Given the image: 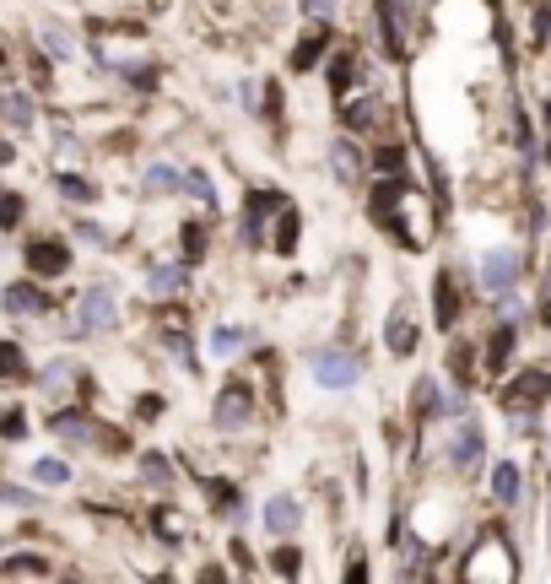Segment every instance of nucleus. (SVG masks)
<instances>
[{
    "mask_svg": "<svg viewBox=\"0 0 551 584\" xmlns=\"http://www.w3.org/2000/svg\"><path fill=\"white\" fill-rule=\"evenodd\" d=\"M60 190H65V195H76V201H87V195H92L82 179H60Z\"/></svg>",
    "mask_w": 551,
    "mask_h": 584,
    "instance_id": "39",
    "label": "nucleus"
},
{
    "mask_svg": "<svg viewBox=\"0 0 551 584\" xmlns=\"http://www.w3.org/2000/svg\"><path fill=\"white\" fill-rule=\"evenodd\" d=\"M22 222V195H0V228H17Z\"/></svg>",
    "mask_w": 551,
    "mask_h": 584,
    "instance_id": "29",
    "label": "nucleus"
},
{
    "mask_svg": "<svg viewBox=\"0 0 551 584\" xmlns=\"http://www.w3.org/2000/svg\"><path fill=\"white\" fill-rule=\"evenodd\" d=\"M179 282H184V271H179V265H168V271H152V287H157V298H168V292L179 287Z\"/></svg>",
    "mask_w": 551,
    "mask_h": 584,
    "instance_id": "28",
    "label": "nucleus"
},
{
    "mask_svg": "<svg viewBox=\"0 0 551 584\" xmlns=\"http://www.w3.org/2000/svg\"><path fill=\"white\" fill-rule=\"evenodd\" d=\"M379 11H384V49L406 55V11H400V0H379Z\"/></svg>",
    "mask_w": 551,
    "mask_h": 584,
    "instance_id": "12",
    "label": "nucleus"
},
{
    "mask_svg": "<svg viewBox=\"0 0 551 584\" xmlns=\"http://www.w3.org/2000/svg\"><path fill=\"white\" fill-rule=\"evenodd\" d=\"M287 201H281L276 190H254L249 201H244V244L249 249H260L265 244V217H271V211H281Z\"/></svg>",
    "mask_w": 551,
    "mask_h": 584,
    "instance_id": "5",
    "label": "nucleus"
},
{
    "mask_svg": "<svg viewBox=\"0 0 551 584\" xmlns=\"http://www.w3.org/2000/svg\"><path fill=\"white\" fill-rule=\"evenodd\" d=\"M389 352H400V357L416 352V330H411V309H406V303L389 314Z\"/></svg>",
    "mask_w": 551,
    "mask_h": 584,
    "instance_id": "14",
    "label": "nucleus"
},
{
    "mask_svg": "<svg viewBox=\"0 0 551 584\" xmlns=\"http://www.w3.org/2000/svg\"><path fill=\"white\" fill-rule=\"evenodd\" d=\"M119 320V309H114V298L109 292H82V303H76V336H92V330H109Z\"/></svg>",
    "mask_w": 551,
    "mask_h": 584,
    "instance_id": "4",
    "label": "nucleus"
},
{
    "mask_svg": "<svg viewBox=\"0 0 551 584\" xmlns=\"http://www.w3.org/2000/svg\"><path fill=\"white\" fill-rule=\"evenodd\" d=\"M0 119H6L11 130H28L33 125V98L17 87H0Z\"/></svg>",
    "mask_w": 551,
    "mask_h": 584,
    "instance_id": "11",
    "label": "nucleus"
},
{
    "mask_svg": "<svg viewBox=\"0 0 551 584\" xmlns=\"http://www.w3.org/2000/svg\"><path fill=\"white\" fill-rule=\"evenodd\" d=\"M427 201L416 195V184L411 179H384L379 190H373V206H368V217L379 222V228L389 238H400L406 249H422L427 244Z\"/></svg>",
    "mask_w": 551,
    "mask_h": 584,
    "instance_id": "1",
    "label": "nucleus"
},
{
    "mask_svg": "<svg viewBox=\"0 0 551 584\" xmlns=\"http://www.w3.org/2000/svg\"><path fill=\"white\" fill-rule=\"evenodd\" d=\"M298 520H303V509L292 498H276L271 509H265V525L276 530V536H287V530H298Z\"/></svg>",
    "mask_w": 551,
    "mask_h": 584,
    "instance_id": "17",
    "label": "nucleus"
},
{
    "mask_svg": "<svg viewBox=\"0 0 551 584\" xmlns=\"http://www.w3.org/2000/svg\"><path fill=\"white\" fill-rule=\"evenodd\" d=\"M249 411H254V390H249V379H227L222 384V395H217V411H211V417H217V428H244L249 422Z\"/></svg>",
    "mask_w": 551,
    "mask_h": 584,
    "instance_id": "2",
    "label": "nucleus"
},
{
    "mask_svg": "<svg viewBox=\"0 0 551 584\" xmlns=\"http://www.w3.org/2000/svg\"><path fill=\"white\" fill-rule=\"evenodd\" d=\"M551 395V384H546V374H524L519 384H508L503 390V411H514V417H524L535 401H546Z\"/></svg>",
    "mask_w": 551,
    "mask_h": 584,
    "instance_id": "7",
    "label": "nucleus"
},
{
    "mask_svg": "<svg viewBox=\"0 0 551 584\" xmlns=\"http://www.w3.org/2000/svg\"><path fill=\"white\" fill-rule=\"evenodd\" d=\"M514 271H519V260L508 255V249H492L487 265H481V282H487V292H503L508 282H514Z\"/></svg>",
    "mask_w": 551,
    "mask_h": 584,
    "instance_id": "13",
    "label": "nucleus"
},
{
    "mask_svg": "<svg viewBox=\"0 0 551 584\" xmlns=\"http://www.w3.org/2000/svg\"><path fill=\"white\" fill-rule=\"evenodd\" d=\"M433 320L438 330H454V320H460V292H454V276L449 271H438V282H433Z\"/></svg>",
    "mask_w": 551,
    "mask_h": 584,
    "instance_id": "8",
    "label": "nucleus"
},
{
    "mask_svg": "<svg viewBox=\"0 0 551 584\" xmlns=\"http://www.w3.org/2000/svg\"><path fill=\"white\" fill-rule=\"evenodd\" d=\"M546 125H551V103H546Z\"/></svg>",
    "mask_w": 551,
    "mask_h": 584,
    "instance_id": "44",
    "label": "nucleus"
},
{
    "mask_svg": "<svg viewBox=\"0 0 551 584\" xmlns=\"http://www.w3.org/2000/svg\"><path fill=\"white\" fill-rule=\"evenodd\" d=\"M546 163H551V136H546Z\"/></svg>",
    "mask_w": 551,
    "mask_h": 584,
    "instance_id": "42",
    "label": "nucleus"
},
{
    "mask_svg": "<svg viewBox=\"0 0 551 584\" xmlns=\"http://www.w3.org/2000/svg\"><path fill=\"white\" fill-rule=\"evenodd\" d=\"M298 568H303L298 547H281V552H276V574H298Z\"/></svg>",
    "mask_w": 551,
    "mask_h": 584,
    "instance_id": "32",
    "label": "nucleus"
},
{
    "mask_svg": "<svg viewBox=\"0 0 551 584\" xmlns=\"http://www.w3.org/2000/svg\"><path fill=\"white\" fill-rule=\"evenodd\" d=\"M28 433V417L22 411H0V438H22Z\"/></svg>",
    "mask_w": 551,
    "mask_h": 584,
    "instance_id": "30",
    "label": "nucleus"
},
{
    "mask_svg": "<svg viewBox=\"0 0 551 584\" xmlns=\"http://www.w3.org/2000/svg\"><path fill=\"white\" fill-rule=\"evenodd\" d=\"M438 411H449V406H443V395H438V379H422V384H416V417H438Z\"/></svg>",
    "mask_w": 551,
    "mask_h": 584,
    "instance_id": "18",
    "label": "nucleus"
},
{
    "mask_svg": "<svg viewBox=\"0 0 551 584\" xmlns=\"http://www.w3.org/2000/svg\"><path fill=\"white\" fill-rule=\"evenodd\" d=\"M211 352H238V330H217V341H211Z\"/></svg>",
    "mask_w": 551,
    "mask_h": 584,
    "instance_id": "36",
    "label": "nucleus"
},
{
    "mask_svg": "<svg viewBox=\"0 0 551 584\" xmlns=\"http://www.w3.org/2000/svg\"><path fill=\"white\" fill-rule=\"evenodd\" d=\"M514 336H519L514 325H497L492 330V347H487V368H492V374H503V363L514 357Z\"/></svg>",
    "mask_w": 551,
    "mask_h": 584,
    "instance_id": "15",
    "label": "nucleus"
},
{
    "mask_svg": "<svg viewBox=\"0 0 551 584\" xmlns=\"http://www.w3.org/2000/svg\"><path fill=\"white\" fill-rule=\"evenodd\" d=\"M373 168H379L384 179H406V157H400V146H384V152H373Z\"/></svg>",
    "mask_w": 551,
    "mask_h": 584,
    "instance_id": "22",
    "label": "nucleus"
},
{
    "mask_svg": "<svg viewBox=\"0 0 551 584\" xmlns=\"http://www.w3.org/2000/svg\"><path fill=\"white\" fill-rule=\"evenodd\" d=\"M541 320L551 325V276H546V303H541Z\"/></svg>",
    "mask_w": 551,
    "mask_h": 584,
    "instance_id": "41",
    "label": "nucleus"
},
{
    "mask_svg": "<svg viewBox=\"0 0 551 584\" xmlns=\"http://www.w3.org/2000/svg\"><path fill=\"white\" fill-rule=\"evenodd\" d=\"M28 271H33V276H60V271H71V249H65L60 238H38V244H28Z\"/></svg>",
    "mask_w": 551,
    "mask_h": 584,
    "instance_id": "6",
    "label": "nucleus"
},
{
    "mask_svg": "<svg viewBox=\"0 0 551 584\" xmlns=\"http://www.w3.org/2000/svg\"><path fill=\"white\" fill-rule=\"evenodd\" d=\"M303 11H308V17H330L335 0H303Z\"/></svg>",
    "mask_w": 551,
    "mask_h": 584,
    "instance_id": "38",
    "label": "nucleus"
},
{
    "mask_svg": "<svg viewBox=\"0 0 551 584\" xmlns=\"http://www.w3.org/2000/svg\"><path fill=\"white\" fill-rule=\"evenodd\" d=\"M330 44H335V33H330V28H308V33H303V44L292 49V71H314L319 55H325Z\"/></svg>",
    "mask_w": 551,
    "mask_h": 584,
    "instance_id": "9",
    "label": "nucleus"
},
{
    "mask_svg": "<svg viewBox=\"0 0 551 584\" xmlns=\"http://www.w3.org/2000/svg\"><path fill=\"white\" fill-rule=\"evenodd\" d=\"M6 309H17V314H44L49 309V298L38 292L33 282H22V287H11L6 292Z\"/></svg>",
    "mask_w": 551,
    "mask_h": 584,
    "instance_id": "16",
    "label": "nucleus"
},
{
    "mask_svg": "<svg viewBox=\"0 0 551 584\" xmlns=\"http://www.w3.org/2000/svg\"><path fill=\"white\" fill-rule=\"evenodd\" d=\"M206 255V228L200 222H184V260H200Z\"/></svg>",
    "mask_w": 551,
    "mask_h": 584,
    "instance_id": "26",
    "label": "nucleus"
},
{
    "mask_svg": "<svg viewBox=\"0 0 551 584\" xmlns=\"http://www.w3.org/2000/svg\"><path fill=\"white\" fill-rule=\"evenodd\" d=\"M454 466L460 471H481V428L476 422H460V433H454Z\"/></svg>",
    "mask_w": 551,
    "mask_h": 584,
    "instance_id": "10",
    "label": "nucleus"
},
{
    "mask_svg": "<svg viewBox=\"0 0 551 584\" xmlns=\"http://www.w3.org/2000/svg\"><path fill=\"white\" fill-rule=\"evenodd\" d=\"M157 530H163V536H168V541H179V536H184V525H179V520H173V514H163V509H157Z\"/></svg>",
    "mask_w": 551,
    "mask_h": 584,
    "instance_id": "34",
    "label": "nucleus"
},
{
    "mask_svg": "<svg viewBox=\"0 0 551 584\" xmlns=\"http://www.w3.org/2000/svg\"><path fill=\"white\" fill-rule=\"evenodd\" d=\"M38 33H44V49H49V55H71V38H65V28H55V22H44Z\"/></svg>",
    "mask_w": 551,
    "mask_h": 584,
    "instance_id": "27",
    "label": "nucleus"
},
{
    "mask_svg": "<svg viewBox=\"0 0 551 584\" xmlns=\"http://www.w3.org/2000/svg\"><path fill=\"white\" fill-rule=\"evenodd\" d=\"M546 547H551V520H546Z\"/></svg>",
    "mask_w": 551,
    "mask_h": 584,
    "instance_id": "43",
    "label": "nucleus"
},
{
    "mask_svg": "<svg viewBox=\"0 0 551 584\" xmlns=\"http://www.w3.org/2000/svg\"><path fill=\"white\" fill-rule=\"evenodd\" d=\"M190 190H195V195H200V201H206V206L217 201V190H211V179H206V174H190Z\"/></svg>",
    "mask_w": 551,
    "mask_h": 584,
    "instance_id": "35",
    "label": "nucleus"
},
{
    "mask_svg": "<svg viewBox=\"0 0 551 584\" xmlns=\"http://www.w3.org/2000/svg\"><path fill=\"white\" fill-rule=\"evenodd\" d=\"M146 476H152V482L163 476V482H168V460L163 455H146Z\"/></svg>",
    "mask_w": 551,
    "mask_h": 584,
    "instance_id": "37",
    "label": "nucleus"
},
{
    "mask_svg": "<svg viewBox=\"0 0 551 584\" xmlns=\"http://www.w3.org/2000/svg\"><path fill=\"white\" fill-rule=\"evenodd\" d=\"M546 22H551V11L541 6V11H535V44H546Z\"/></svg>",
    "mask_w": 551,
    "mask_h": 584,
    "instance_id": "40",
    "label": "nucleus"
},
{
    "mask_svg": "<svg viewBox=\"0 0 551 584\" xmlns=\"http://www.w3.org/2000/svg\"><path fill=\"white\" fill-rule=\"evenodd\" d=\"M33 476H38L44 487H65V482H71V466H65V460H38Z\"/></svg>",
    "mask_w": 551,
    "mask_h": 584,
    "instance_id": "23",
    "label": "nucleus"
},
{
    "mask_svg": "<svg viewBox=\"0 0 551 584\" xmlns=\"http://www.w3.org/2000/svg\"><path fill=\"white\" fill-rule=\"evenodd\" d=\"M173 184H179L173 168H152V174H146V190H173Z\"/></svg>",
    "mask_w": 551,
    "mask_h": 584,
    "instance_id": "33",
    "label": "nucleus"
},
{
    "mask_svg": "<svg viewBox=\"0 0 551 584\" xmlns=\"http://www.w3.org/2000/svg\"><path fill=\"white\" fill-rule=\"evenodd\" d=\"M492 493L503 498V503H514V498H519V466H497V476H492Z\"/></svg>",
    "mask_w": 551,
    "mask_h": 584,
    "instance_id": "24",
    "label": "nucleus"
},
{
    "mask_svg": "<svg viewBox=\"0 0 551 584\" xmlns=\"http://www.w3.org/2000/svg\"><path fill=\"white\" fill-rule=\"evenodd\" d=\"M298 211H287L281 206V222H276V255H292V244H298Z\"/></svg>",
    "mask_w": 551,
    "mask_h": 584,
    "instance_id": "21",
    "label": "nucleus"
},
{
    "mask_svg": "<svg viewBox=\"0 0 551 584\" xmlns=\"http://www.w3.org/2000/svg\"><path fill=\"white\" fill-rule=\"evenodd\" d=\"M308 368H314L319 384H330V390H346V384H357V357L341 352V347H319L308 357Z\"/></svg>",
    "mask_w": 551,
    "mask_h": 584,
    "instance_id": "3",
    "label": "nucleus"
},
{
    "mask_svg": "<svg viewBox=\"0 0 551 584\" xmlns=\"http://www.w3.org/2000/svg\"><path fill=\"white\" fill-rule=\"evenodd\" d=\"M330 163H335V174H341V184H357V179H362V168H357V152H352V146H346V141H335Z\"/></svg>",
    "mask_w": 551,
    "mask_h": 584,
    "instance_id": "20",
    "label": "nucleus"
},
{
    "mask_svg": "<svg viewBox=\"0 0 551 584\" xmlns=\"http://www.w3.org/2000/svg\"><path fill=\"white\" fill-rule=\"evenodd\" d=\"M6 574H49V568H44V557H11Z\"/></svg>",
    "mask_w": 551,
    "mask_h": 584,
    "instance_id": "31",
    "label": "nucleus"
},
{
    "mask_svg": "<svg viewBox=\"0 0 551 584\" xmlns=\"http://www.w3.org/2000/svg\"><path fill=\"white\" fill-rule=\"evenodd\" d=\"M206 493L222 503V514H238V487H233V482H217V476H211V482H206Z\"/></svg>",
    "mask_w": 551,
    "mask_h": 584,
    "instance_id": "25",
    "label": "nucleus"
},
{
    "mask_svg": "<svg viewBox=\"0 0 551 584\" xmlns=\"http://www.w3.org/2000/svg\"><path fill=\"white\" fill-rule=\"evenodd\" d=\"M0 379H28V357H22V347H11V341H0Z\"/></svg>",
    "mask_w": 551,
    "mask_h": 584,
    "instance_id": "19",
    "label": "nucleus"
}]
</instances>
